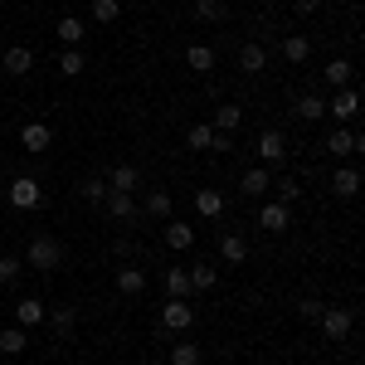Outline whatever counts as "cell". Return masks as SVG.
Wrapping results in <instances>:
<instances>
[{
  "label": "cell",
  "mask_w": 365,
  "mask_h": 365,
  "mask_svg": "<svg viewBox=\"0 0 365 365\" xmlns=\"http://www.w3.org/2000/svg\"><path fill=\"white\" fill-rule=\"evenodd\" d=\"M0 200H5V185H0Z\"/></svg>",
  "instance_id": "cell-45"
},
{
  "label": "cell",
  "mask_w": 365,
  "mask_h": 365,
  "mask_svg": "<svg viewBox=\"0 0 365 365\" xmlns=\"http://www.w3.org/2000/svg\"><path fill=\"white\" fill-rule=\"evenodd\" d=\"M239 122H244V108L225 103V108L215 113V122H210V127H215V132H229V137H234V132H239Z\"/></svg>",
  "instance_id": "cell-30"
},
{
  "label": "cell",
  "mask_w": 365,
  "mask_h": 365,
  "mask_svg": "<svg viewBox=\"0 0 365 365\" xmlns=\"http://www.w3.org/2000/svg\"><path fill=\"white\" fill-rule=\"evenodd\" d=\"M292 10H297V15H317V10H322V0H292Z\"/></svg>",
  "instance_id": "cell-41"
},
{
  "label": "cell",
  "mask_w": 365,
  "mask_h": 365,
  "mask_svg": "<svg viewBox=\"0 0 365 365\" xmlns=\"http://www.w3.org/2000/svg\"><path fill=\"white\" fill-rule=\"evenodd\" d=\"M0 5H15V0H0Z\"/></svg>",
  "instance_id": "cell-44"
},
{
  "label": "cell",
  "mask_w": 365,
  "mask_h": 365,
  "mask_svg": "<svg viewBox=\"0 0 365 365\" xmlns=\"http://www.w3.org/2000/svg\"><path fill=\"white\" fill-rule=\"evenodd\" d=\"M190 10H195V20H225V15H229V0H195Z\"/></svg>",
  "instance_id": "cell-34"
},
{
  "label": "cell",
  "mask_w": 365,
  "mask_h": 365,
  "mask_svg": "<svg viewBox=\"0 0 365 365\" xmlns=\"http://www.w3.org/2000/svg\"><path fill=\"white\" fill-rule=\"evenodd\" d=\"M307 54H312V44L302 39V34H287V39H282V58H287V63H297V68H302Z\"/></svg>",
  "instance_id": "cell-32"
},
{
  "label": "cell",
  "mask_w": 365,
  "mask_h": 365,
  "mask_svg": "<svg viewBox=\"0 0 365 365\" xmlns=\"http://www.w3.org/2000/svg\"><path fill=\"white\" fill-rule=\"evenodd\" d=\"M356 113H361V93L356 88H331L327 117H336V127H346V122H356Z\"/></svg>",
  "instance_id": "cell-4"
},
{
  "label": "cell",
  "mask_w": 365,
  "mask_h": 365,
  "mask_svg": "<svg viewBox=\"0 0 365 365\" xmlns=\"http://www.w3.org/2000/svg\"><path fill=\"white\" fill-rule=\"evenodd\" d=\"M5 200H10L15 210H39V205H44V185H39L34 175H15V180L5 185Z\"/></svg>",
  "instance_id": "cell-3"
},
{
  "label": "cell",
  "mask_w": 365,
  "mask_h": 365,
  "mask_svg": "<svg viewBox=\"0 0 365 365\" xmlns=\"http://www.w3.org/2000/svg\"><path fill=\"white\" fill-rule=\"evenodd\" d=\"M215 63H220V54L210 44H190L185 49V68H195V73H215Z\"/></svg>",
  "instance_id": "cell-21"
},
{
  "label": "cell",
  "mask_w": 365,
  "mask_h": 365,
  "mask_svg": "<svg viewBox=\"0 0 365 365\" xmlns=\"http://www.w3.org/2000/svg\"><path fill=\"white\" fill-rule=\"evenodd\" d=\"M117 292H122V297H141V292H146V268H137V263L122 268V273H117Z\"/></svg>",
  "instance_id": "cell-20"
},
{
  "label": "cell",
  "mask_w": 365,
  "mask_h": 365,
  "mask_svg": "<svg viewBox=\"0 0 365 365\" xmlns=\"http://www.w3.org/2000/svg\"><path fill=\"white\" fill-rule=\"evenodd\" d=\"M117 15H122V5H117V0H93V20H98V25H113Z\"/></svg>",
  "instance_id": "cell-39"
},
{
  "label": "cell",
  "mask_w": 365,
  "mask_h": 365,
  "mask_svg": "<svg viewBox=\"0 0 365 365\" xmlns=\"http://www.w3.org/2000/svg\"><path fill=\"white\" fill-rule=\"evenodd\" d=\"M317 327H322L331 341H346V336H351V327H356V312H351V307H327L322 317H317Z\"/></svg>",
  "instance_id": "cell-6"
},
{
  "label": "cell",
  "mask_w": 365,
  "mask_h": 365,
  "mask_svg": "<svg viewBox=\"0 0 365 365\" xmlns=\"http://www.w3.org/2000/svg\"><path fill=\"white\" fill-rule=\"evenodd\" d=\"M44 322L54 327V336H58V341H68V336H73V327H78V312H73V307H54L49 317H44Z\"/></svg>",
  "instance_id": "cell-24"
},
{
  "label": "cell",
  "mask_w": 365,
  "mask_h": 365,
  "mask_svg": "<svg viewBox=\"0 0 365 365\" xmlns=\"http://www.w3.org/2000/svg\"><path fill=\"white\" fill-rule=\"evenodd\" d=\"M63 263V244L54 234H34V244L25 249V268H39V273H54Z\"/></svg>",
  "instance_id": "cell-1"
},
{
  "label": "cell",
  "mask_w": 365,
  "mask_h": 365,
  "mask_svg": "<svg viewBox=\"0 0 365 365\" xmlns=\"http://www.w3.org/2000/svg\"><path fill=\"white\" fill-rule=\"evenodd\" d=\"M351 78H356V63H351V58H331V63L322 68V83L327 88H351Z\"/></svg>",
  "instance_id": "cell-14"
},
{
  "label": "cell",
  "mask_w": 365,
  "mask_h": 365,
  "mask_svg": "<svg viewBox=\"0 0 365 365\" xmlns=\"http://www.w3.org/2000/svg\"><path fill=\"white\" fill-rule=\"evenodd\" d=\"M220 258H225V263H244V258H249L244 234H234V229H229V234H220Z\"/></svg>",
  "instance_id": "cell-23"
},
{
  "label": "cell",
  "mask_w": 365,
  "mask_h": 365,
  "mask_svg": "<svg viewBox=\"0 0 365 365\" xmlns=\"http://www.w3.org/2000/svg\"><path fill=\"white\" fill-rule=\"evenodd\" d=\"M83 20H78V15H63V20H58V44H63V49H78V44H83Z\"/></svg>",
  "instance_id": "cell-25"
},
{
  "label": "cell",
  "mask_w": 365,
  "mask_h": 365,
  "mask_svg": "<svg viewBox=\"0 0 365 365\" xmlns=\"http://www.w3.org/2000/svg\"><path fill=\"white\" fill-rule=\"evenodd\" d=\"M175 5H195V0H175Z\"/></svg>",
  "instance_id": "cell-43"
},
{
  "label": "cell",
  "mask_w": 365,
  "mask_h": 365,
  "mask_svg": "<svg viewBox=\"0 0 365 365\" xmlns=\"http://www.w3.org/2000/svg\"><path fill=\"white\" fill-rule=\"evenodd\" d=\"M268 190H273V170H268V166H249V170H244V180H239V195L258 200V195H268Z\"/></svg>",
  "instance_id": "cell-8"
},
{
  "label": "cell",
  "mask_w": 365,
  "mask_h": 365,
  "mask_svg": "<svg viewBox=\"0 0 365 365\" xmlns=\"http://www.w3.org/2000/svg\"><path fill=\"white\" fill-rule=\"evenodd\" d=\"M356 190H361V170H356V166H336V175H331V195L351 200Z\"/></svg>",
  "instance_id": "cell-17"
},
{
  "label": "cell",
  "mask_w": 365,
  "mask_h": 365,
  "mask_svg": "<svg viewBox=\"0 0 365 365\" xmlns=\"http://www.w3.org/2000/svg\"><path fill=\"white\" fill-rule=\"evenodd\" d=\"M103 210H108L113 220H127V225L137 220V200H132V195H122V190H108V200H103Z\"/></svg>",
  "instance_id": "cell-19"
},
{
  "label": "cell",
  "mask_w": 365,
  "mask_h": 365,
  "mask_svg": "<svg viewBox=\"0 0 365 365\" xmlns=\"http://www.w3.org/2000/svg\"><path fill=\"white\" fill-rule=\"evenodd\" d=\"M166 244H170L175 253H185L190 244H195V229H190V225H180V220H170V225H166Z\"/></svg>",
  "instance_id": "cell-28"
},
{
  "label": "cell",
  "mask_w": 365,
  "mask_h": 365,
  "mask_svg": "<svg viewBox=\"0 0 365 365\" xmlns=\"http://www.w3.org/2000/svg\"><path fill=\"white\" fill-rule=\"evenodd\" d=\"M287 225H292V205H278V200H273V205H263V210H258V229L282 234Z\"/></svg>",
  "instance_id": "cell-11"
},
{
  "label": "cell",
  "mask_w": 365,
  "mask_h": 365,
  "mask_svg": "<svg viewBox=\"0 0 365 365\" xmlns=\"http://www.w3.org/2000/svg\"><path fill=\"white\" fill-rule=\"evenodd\" d=\"M25 346H29L25 327H5V331H0V351H5V356H25Z\"/></svg>",
  "instance_id": "cell-26"
},
{
  "label": "cell",
  "mask_w": 365,
  "mask_h": 365,
  "mask_svg": "<svg viewBox=\"0 0 365 365\" xmlns=\"http://www.w3.org/2000/svg\"><path fill=\"white\" fill-rule=\"evenodd\" d=\"M292 113L302 117V122H322V117H327V98H322V93H297Z\"/></svg>",
  "instance_id": "cell-15"
},
{
  "label": "cell",
  "mask_w": 365,
  "mask_h": 365,
  "mask_svg": "<svg viewBox=\"0 0 365 365\" xmlns=\"http://www.w3.org/2000/svg\"><path fill=\"white\" fill-rule=\"evenodd\" d=\"M322 312H327V302H322V297H297V317H302V322H317Z\"/></svg>",
  "instance_id": "cell-40"
},
{
  "label": "cell",
  "mask_w": 365,
  "mask_h": 365,
  "mask_svg": "<svg viewBox=\"0 0 365 365\" xmlns=\"http://www.w3.org/2000/svg\"><path fill=\"white\" fill-rule=\"evenodd\" d=\"M239 68H244V73H249V78H258V73H263V68H268V49H263V44H244V49H239Z\"/></svg>",
  "instance_id": "cell-18"
},
{
  "label": "cell",
  "mask_w": 365,
  "mask_h": 365,
  "mask_svg": "<svg viewBox=\"0 0 365 365\" xmlns=\"http://www.w3.org/2000/svg\"><path fill=\"white\" fill-rule=\"evenodd\" d=\"M44 317H49V307H44L39 297H25V302H15V327H25V331H34Z\"/></svg>",
  "instance_id": "cell-13"
},
{
  "label": "cell",
  "mask_w": 365,
  "mask_h": 365,
  "mask_svg": "<svg viewBox=\"0 0 365 365\" xmlns=\"http://www.w3.org/2000/svg\"><path fill=\"white\" fill-rule=\"evenodd\" d=\"M170 365H205V351H200L195 341L175 336V341H170Z\"/></svg>",
  "instance_id": "cell-22"
},
{
  "label": "cell",
  "mask_w": 365,
  "mask_h": 365,
  "mask_svg": "<svg viewBox=\"0 0 365 365\" xmlns=\"http://www.w3.org/2000/svg\"><path fill=\"white\" fill-rule=\"evenodd\" d=\"M361 132L356 127H331V137H327V151L336 156V161H351V156H361Z\"/></svg>",
  "instance_id": "cell-7"
},
{
  "label": "cell",
  "mask_w": 365,
  "mask_h": 365,
  "mask_svg": "<svg viewBox=\"0 0 365 365\" xmlns=\"http://www.w3.org/2000/svg\"><path fill=\"white\" fill-rule=\"evenodd\" d=\"M195 210H200V220H220V215L229 210L225 190H215V185H205V190H195Z\"/></svg>",
  "instance_id": "cell-10"
},
{
  "label": "cell",
  "mask_w": 365,
  "mask_h": 365,
  "mask_svg": "<svg viewBox=\"0 0 365 365\" xmlns=\"http://www.w3.org/2000/svg\"><path fill=\"white\" fill-rule=\"evenodd\" d=\"M78 195H83L88 205H103V200H108V180H103V175H88L83 185H78Z\"/></svg>",
  "instance_id": "cell-35"
},
{
  "label": "cell",
  "mask_w": 365,
  "mask_h": 365,
  "mask_svg": "<svg viewBox=\"0 0 365 365\" xmlns=\"http://www.w3.org/2000/svg\"><path fill=\"white\" fill-rule=\"evenodd\" d=\"M25 273V258H15V253H0V287H10V282Z\"/></svg>",
  "instance_id": "cell-36"
},
{
  "label": "cell",
  "mask_w": 365,
  "mask_h": 365,
  "mask_svg": "<svg viewBox=\"0 0 365 365\" xmlns=\"http://www.w3.org/2000/svg\"><path fill=\"white\" fill-rule=\"evenodd\" d=\"M137 185H141V170H137V166H127V161H122V166L108 170V190H122V195H132Z\"/></svg>",
  "instance_id": "cell-16"
},
{
  "label": "cell",
  "mask_w": 365,
  "mask_h": 365,
  "mask_svg": "<svg viewBox=\"0 0 365 365\" xmlns=\"http://www.w3.org/2000/svg\"><path fill=\"white\" fill-rule=\"evenodd\" d=\"M210 141H215V127H210V122H200V127L185 132V146H190V151H210Z\"/></svg>",
  "instance_id": "cell-37"
},
{
  "label": "cell",
  "mask_w": 365,
  "mask_h": 365,
  "mask_svg": "<svg viewBox=\"0 0 365 365\" xmlns=\"http://www.w3.org/2000/svg\"><path fill=\"white\" fill-rule=\"evenodd\" d=\"M190 327H195V307H190L185 297H170L166 307H161V331H166V336H185Z\"/></svg>",
  "instance_id": "cell-2"
},
{
  "label": "cell",
  "mask_w": 365,
  "mask_h": 365,
  "mask_svg": "<svg viewBox=\"0 0 365 365\" xmlns=\"http://www.w3.org/2000/svg\"><path fill=\"white\" fill-rule=\"evenodd\" d=\"M185 273H190V287H195V292H210V287L220 282V268H215V263H195V268H185Z\"/></svg>",
  "instance_id": "cell-31"
},
{
  "label": "cell",
  "mask_w": 365,
  "mask_h": 365,
  "mask_svg": "<svg viewBox=\"0 0 365 365\" xmlns=\"http://www.w3.org/2000/svg\"><path fill=\"white\" fill-rule=\"evenodd\" d=\"M282 161H287V137H282V132H273V127H268V132H258V166H282Z\"/></svg>",
  "instance_id": "cell-5"
},
{
  "label": "cell",
  "mask_w": 365,
  "mask_h": 365,
  "mask_svg": "<svg viewBox=\"0 0 365 365\" xmlns=\"http://www.w3.org/2000/svg\"><path fill=\"white\" fill-rule=\"evenodd\" d=\"M0 68H5L10 78H25L29 68H34V54H29L25 44H10V49H5V58H0Z\"/></svg>",
  "instance_id": "cell-12"
},
{
  "label": "cell",
  "mask_w": 365,
  "mask_h": 365,
  "mask_svg": "<svg viewBox=\"0 0 365 365\" xmlns=\"http://www.w3.org/2000/svg\"><path fill=\"white\" fill-rule=\"evenodd\" d=\"M215 146H220V151H234V137H229V132H215V141H210V151H215Z\"/></svg>",
  "instance_id": "cell-42"
},
{
  "label": "cell",
  "mask_w": 365,
  "mask_h": 365,
  "mask_svg": "<svg viewBox=\"0 0 365 365\" xmlns=\"http://www.w3.org/2000/svg\"><path fill=\"white\" fill-rule=\"evenodd\" d=\"M273 185H278V205H297V200H302V185H297L292 175H282V180H273Z\"/></svg>",
  "instance_id": "cell-38"
},
{
  "label": "cell",
  "mask_w": 365,
  "mask_h": 365,
  "mask_svg": "<svg viewBox=\"0 0 365 365\" xmlns=\"http://www.w3.org/2000/svg\"><path fill=\"white\" fill-rule=\"evenodd\" d=\"M83 68H88L83 49H58V73H63V78H78Z\"/></svg>",
  "instance_id": "cell-33"
},
{
  "label": "cell",
  "mask_w": 365,
  "mask_h": 365,
  "mask_svg": "<svg viewBox=\"0 0 365 365\" xmlns=\"http://www.w3.org/2000/svg\"><path fill=\"white\" fill-rule=\"evenodd\" d=\"M20 146H25L29 156H39V151L54 146V132H49L44 122H25V127H20Z\"/></svg>",
  "instance_id": "cell-9"
},
{
  "label": "cell",
  "mask_w": 365,
  "mask_h": 365,
  "mask_svg": "<svg viewBox=\"0 0 365 365\" xmlns=\"http://www.w3.org/2000/svg\"><path fill=\"white\" fill-rule=\"evenodd\" d=\"M190 292H195L190 287V273L185 268H166V297H185L190 302Z\"/></svg>",
  "instance_id": "cell-29"
},
{
  "label": "cell",
  "mask_w": 365,
  "mask_h": 365,
  "mask_svg": "<svg viewBox=\"0 0 365 365\" xmlns=\"http://www.w3.org/2000/svg\"><path fill=\"white\" fill-rule=\"evenodd\" d=\"M141 215L146 220H170V190H151L146 205H141Z\"/></svg>",
  "instance_id": "cell-27"
}]
</instances>
